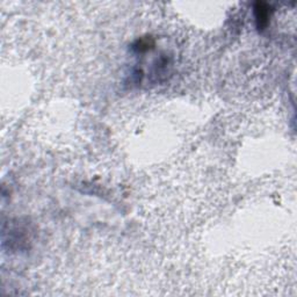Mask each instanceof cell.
<instances>
[{"mask_svg": "<svg viewBox=\"0 0 297 297\" xmlns=\"http://www.w3.org/2000/svg\"><path fill=\"white\" fill-rule=\"evenodd\" d=\"M253 10H254L256 27H258L259 30H264L270 24L273 10H270V6L266 2H256Z\"/></svg>", "mask_w": 297, "mask_h": 297, "instance_id": "1", "label": "cell"}, {"mask_svg": "<svg viewBox=\"0 0 297 297\" xmlns=\"http://www.w3.org/2000/svg\"><path fill=\"white\" fill-rule=\"evenodd\" d=\"M154 41L151 38H143L137 40L135 44L132 46V49L136 50L137 52H146L148 50L154 48Z\"/></svg>", "mask_w": 297, "mask_h": 297, "instance_id": "2", "label": "cell"}]
</instances>
